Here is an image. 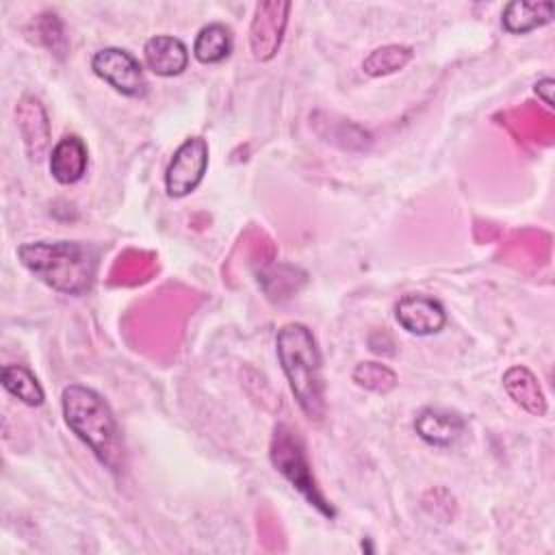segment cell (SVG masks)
<instances>
[{
  "mask_svg": "<svg viewBox=\"0 0 555 555\" xmlns=\"http://www.w3.org/2000/svg\"><path fill=\"white\" fill-rule=\"evenodd\" d=\"M65 425L91 449L102 466L117 473L124 466V438L106 399L82 384H67L61 392Z\"/></svg>",
  "mask_w": 555,
  "mask_h": 555,
  "instance_id": "1",
  "label": "cell"
},
{
  "mask_svg": "<svg viewBox=\"0 0 555 555\" xmlns=\"http://www.w3.org/2000/svg\"><path fill=\"white\" fill-rule=\"evenodd\" d=\"M275 351L288 388L310 421L325 416L323 362L312 330L304 323H286L275 334Z\"/></svg>",
  "mask_w": 555,
  "mask_h": 555,
  "instance_id": "2",
  "label": "cell"
},
{
  "mask_svg": "<svg viewBox=\"0 0 555 555\" xmlns=\"http://www.w3.org/2000/svg\"><path fill=\"white\" fill-rule=\"evenodd\" d=\"M20 262L52 291L85 295L91 291L98 254L78 241H33L17 247Z\"/></svg>",
  "mask_w": 555,
  "mask_h": 555,
  "instance_id": "3",
  "label": "cell"
},
{
  "mask_svg": "<svg viewBox=\"0 0 555 555\" xmlns=\"http://www.w3.org/2000/svg\"><path fill=\"white\" fill-rule=\"evenodd\" d=\"M269 457H271L273 468L308 501V505H312L321 516H325L330 520L336 516L334 505L321 492V488L312 475V468H310V462L306 455V447L293 427H288L284 423L273 427Z\"/></svg>",
  "mask_w": 555,
  "mask_h": 555,
  "instance_id": "4",
  "label": "cell"
},
{
  "mask_svg": "<svg viewBox=\"0 0 555 555\" xmlns=\"http://www.w3.org/2000/svg\"><path fill=\"white\" fill-rule=\"evenodd\" d=\"M93 74L126 98H143L147 80L134 54L124 48H102L91 56Z\"/></svg>",
  "mask_w": 555,
  "mask_h": 555,
  "instance_id": "5",
  "label": "cell"
},
{
  "mask_svg": "<svg viewBox=\"0 0 555 555\" xmlns=\"http://www.w3.org/2000/svg\"><path fill=\"white\" fill-rule=\"evenodd\" d=\"M208 169V143L202 137L184 139L165 169V191L169 197L193 193Z\"/></svg>",
  "mask_w": 555,
  "mask_h": 555,
  "instance_id": "6",
  "label": "cell"
},
{
  "mask_svg": "<svg viewBox=\"0 0 555 555\" xmlns=\"http://www.w3.org/2000/svg\"><path fill=\"white\" fill-rule=\"evenodd\" d=\"M291 9L293 4L286 0H264L254 7V17L249 24V50L256 61L267 63L278 54Z\"/></svg>",
  "mask_w": 555,
  "mask_h": 555,
  "instance_id": "7",
  "label": "cell"
},
{
  "mask_svg": "<svg viewBox=\"0 0 555 555\" xmlns=\"http://www.w3.org/2000/svg\"><path fill=\"white\" fill-rule=\"evenodd\" d=\"M395 319L408 334L431 336L447 325V310L429 295L408 293L397 301Z\"/></svg>",
  "mask_w": 555,
  "mask_h": 555,
  "instance_id": "8",
  "label": "cell"
},
{
  "mask_svg": "<svg viewBox=\"0 0 555 555\" xmlns=\"http://www.w3.org/2000/svg\"><path fill=\"white\" fill-rule=\"evenodd\" d=\"M466 429V421L451 410L444 408H423L414 418L416 436L438 449L453 447Z\"/></svg>",
  "mask_w": 555,
  "mask_h": 555,
  "instance_id": "9",
  "label": "cell"
},
{
  "mask_svg": "<svg viewBox=\"0 0 555 555\" xmlns=\"http://www.w3.org/2000/svg\"><path fill=\"white\" fill-rule=\"evenodd\" d=\"M17 128L30 160H39L50 143V121L43 104L35 95H24L15 106Z\"/></svg>",
  "mask_w": 555,
  "mask_h": 555,
  "instance_id": "10",
  "label": "cell"
},
{
  "mask_svg": "<svg viewBox=\"0 0 555 555\" xmlns=\"http://www.w3.org/2000/svg\"><path fill=\"white\" fill-rule=\"evenodd\" d=\"M143 61L156 76H180L189 65V48L173 35H154L143 43Z\"/></svg>",
  "mask_w": 555,
  "mask_h": 555,
  "instance_id": "11",
  "label": "cell"
},
{
  "mask_svg": "<svg viewBox=\"0 0 555 555\" xmlns=\"http://www.w3.org/2000/svg\"><path fill=\"white\" fill-rule=\"evenodd\" d=\"M89 154L87 145L78 134L61 137L50 152V173L59 184H74L87 173Z\"/></svg>",
  "mask_w": 555,
  "mask_h": 555,
  "instance_id": "12",
  "label": "cell"
},
{
  "mask_svg": "<svg viewBox=\"0 0 555 555\" xmlns=\"http://www.w3.org/2000/svg\"><path fill=\"white\" fill-rule=\"evenodd\" d=\"M503 388L509 395V399L525 410L531 416H544L546 414V397L542 392V386L538 377L522 364H514L503 373Z\"/></svg>",
  "mask_w": 555,
  "mask_h": 555,
  "instance_id": "13",
  "label": "cell"
},
{
  "mask_svg": "<svg viewBox=\"0 0 555 555\" xmlns=\"http://www.w3.org/2000/svg\"><path fill=\"white\" fill-rule=\"evenodd\" d=\"M555 15V4L551 0H512L505 4L501 24L509 35H525L544 24Z\"/></svg>",
  "mask_w": 555,
  "mask_h": 555,
  "instance_id": "14",
  "label": "cell"
},
{
  "mask_svg": "<svg viewBox=\"0 0 555 555\" xmlns=\"http://www.w3.org/2000/svg\"><path fill=\"white\" fill-rule=\"evenodd\" d=\"M232 52V30L221 22H210L195 35L193 56L204 65L221 63Z\"/></svg>",
  "mask_w": 555,
  "mask_h": 555,
  "instance_id": "15",
  "label": "cell"
},
{
  "mask_svg": "<svg viewBox=\"0 0 555 555\" xmlns=\"http://www.w3.org/2000/svg\"><path fill=\"white\" fill-rule=\"evenodd\" d=\"M2 388L28 408H39L46 399V392H43L39 379L24 364H4L2 366Z\"/></svg>",
  "mask_w": 555,
  "mask_h": 555,
  "instance_id": "16",
  "label": "cell"
},
{
  "mask_svg": "<svg viewBox=\"0 0 555 555\" xmlns=\"http://www.w3.org/2000/svg\"><path fill=\"white\" fill-rule=\"evenodd\" d=\"M414 56V50L403 43H386L371 50L362 61V72L371 78H382L401 72Z\"/></svg>",
  "mask_w": 555,
  "mask_h": 555,
  "instance_id": "17",
  "label": "cell"
},
{
  "mask_svg": "<svg viewBox=\"0 0 555 555\" xmlns=\"http://www.w3.org/2000/svg\"><path fill=\"white\" fill-rule=\"evenodd\" d=\"M351 379L356 382V386H360L369 392H377V395H388L399 384L397 373L388 364H382L375 360L358 362L351 373Z\"/></svg>",
  "mask_w": 555,
  "mask_h": 555,
  "instance_id": "18",
  "label": "cell"
},
{
  "mask_svg": "<svg viewBox=\"0 0 555 555\" xmlns=\"http://www.w3.org/2000/svg\"><path fill=\"white\" fill-rule=\"evenodd\" d=\"M553 89H555V80L553 78H542V80H538L535 85H533V91H535V95L548 106V108H553Z\"/></svg>",
  "mask_w": 555,
  "mask_h": 555,
  "instance_id": "19",
  "label": "cell"
}]
</instances>
